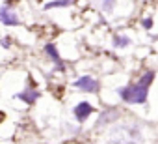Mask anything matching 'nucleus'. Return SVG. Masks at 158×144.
I'll return each instance as SVG.
<instances>
[{
    "label": "nucleus",
    "instance_id": "nucleus-2",
    "mask_svg": "<svg viewBox=\"0 0 158 144\" xmlns=\"http://www.w3.org/2000/svg\"><path fill=\"white\" fill-rule=\"evenodd\" d=\"M138 138H139L138 129L128 127V125H125V127H117V129L112 133V140H114L115 144H136Z\"/></svg>",
    "mask_w": 158,
    "mask_h": 144
},
{
    "label": "nucleus",
    "instance_id": "nucleus-9",
    "mask_svg": "<svg viewBox=\"0 0 158 144\" xmlns=\"http://www.w3.org/2000/svg\"><path fill=\"white\" fill-rule=\"evenodd\" d=\"M117 116H119V112H117V110H114V109H112V110H106V112H102V114H101V118H99V122H97V124H99V125H106V124L114 122Z\"/></svg>",
    "mask_w": 158,
    "mask_h": 144
},
{
    "label": "nucleus",
    "instance_id": "nucleus-10",
    "mask_svg": "<svg viewBox=\"0 0 158 144\" xmlns=\"http://www.w3.org/2000/svg\"><path fill=\"white\" fill-rule=\"evenodd\" d=\"M128 43H130V38H127V36H121V34L114 36V45H115L117 49H123V47H127Z\"/></svg>",
    "mask_w": 158,
    "mask_h": 144
},
{
    "label": "nucleus",
    "instance_id": "nucleus-8",
    "mask_svg": "<svg viewBox=\"0 0 158 144\" xmlns=\"http://www.w3.org/2000/svg\"><path fill=\"white\" fill-rule=\"evenodd\" d=\"M76 2H78V0H52V2L43 6V10L48 11V10H56V8H69V6H73Z\"/></svg>",
    "mask_w": 158,
    "mask_h": 144
},
{
    "label": "nucleus",
    "instance_id": "nucleus-7",
    "mask_svg": "<svg viewBox=\"0 0 158 144\" xmlns=\"http://www.w3.org/2000/svg\"><path fill=\"white\" fill-rule=\"evenodd\" d=\"M45 52L50 56V60H52L60 69H63V60H61V56H60V52H58V47H56L54 43H47V45H45Z\"/></svg>",
    "mask_w": 158,
    "mask_h": 144
},
{
    "label": "nucleus",
    "instance_id": "nucleus-11",
    "mask_svg": "<svg viewBox=\"0 0 158 144\" xmlns=\"http://www.w3.org/2000/svg\"><path fill=\"white\" fill-rule=\"evenodd\" d=\"M115 2H117V0H104V2H102V10L104 11H112L115 8Z\"/></svg>",
    "mask_w": 158,
    "mask_h": 144
},
{
    "label": "nucleus",
    "instance_id": "nucleus-5",
    "mask_svg": "<svg viewBox=\"0 0 158 144\" xmlns=\"http://www.w3.org/2000/svg\"><path fill=\"white\" fill-rule=\"evenodd\" d=\"M93 105L91 103H88V101H80L74 109H73V112H74V118H76V122H80V124H84L91 114H93Z\"/></svg>",
    "mask_w": 158,
    "mask_h": 144
},
{
    "label": "nucleus",
    "instance_id": "nucleus-6",
    "mask_svg": "<svg viewBox=\"0 0 158 144\" xmlns=\"http://www.w3.org/2000/svg\"><path fill=\"white\" fill-rule=\"evenodd\" d=\"M15 97L21 99V101H24V103H28V105H34L37 101V97H39V92L35 88H24L23 92L15 94Z\"/></svg>",
    "mask_w": 158,
    "mask_h": 144
},
{
    "label": "nucleus",
    "instance_id": "nucleus-13",
    "mask_svg": "<svg viewBox=\"0 0 158 144\" xmlns=\"http://www.w3.org/2000/svg\"><path fill=\"white\" fill-rule=\"evenodd\" d=\"M2 45L8 49V47H10V39H8V38H6V39H2Z\"/></svg>",
    "mask_w": 158,
    "mask_h": 144
},
{
    "label": "nucleus",
    "instance_id": "nucleus-1",
    "mask_svg": "<svg viewBox=\"0 0 158 144\" xmlns=\"http://www.w3.org/2000/svg\"><path fill=\"white\" fill-rule=\"evenodd\" d=\"M154 81V71L149 69L147 73L136 83V84H127L123 88L117 90L119 97L125 101V103H136V105H141L147 101V96H149V86L152 84Z\"/></svg>",
    "mask_w": 158,
    "mask_h": 144
},
{
    "label": "nucleus",
    "instance_id": "nucleus-4",
    "mask_svg": "<svg viewBox=\"0 0 158 144\" xmlns=\"http://www.w3.org/2000/svg\"><path fill=\"white\" fill-rule=\"evenodd\" d=\"M74 86L80 88V90H84V92H89V94L99 92V88H101L99 81L93 79V77H89V75H84V77H80V79H76V81H74Z\"/></svg>",
    "mask_w": 158,
    "mask_h": 144
},
{
    "label": "nucleus",
    "instance_id": "nucleus-12",
    "mask_svg": "<svg viewBox=\"0 0 158 144\" xmlns=\"http://www.w3.org/2000/svg\"><path fill=\"white\" fill-rule=\"evenodd\" d=\"M141 26H143L145 30H151V28H152V17H147V19H143V21H141Z\"/></svg>",
    "mask_w": 158,
    "mask_h": 144
},
{
    "label": "nucleus",
    "instance_id": "nucleus-3",
    "mask_svg": "<svg viewBox=\"0 0 158 144\" xmlns=\"http://www.w3.org/2000/svg\"><path fill=\"white\" fill-rule=\"evenodd\" d=\"M0 23L6 25V26H17V25H21L17 13L11 10L10 4H4L2 8H0Z\"/></svg>",
    "mask_w": 158,
    "mask_h": 144
}]
</instances>
